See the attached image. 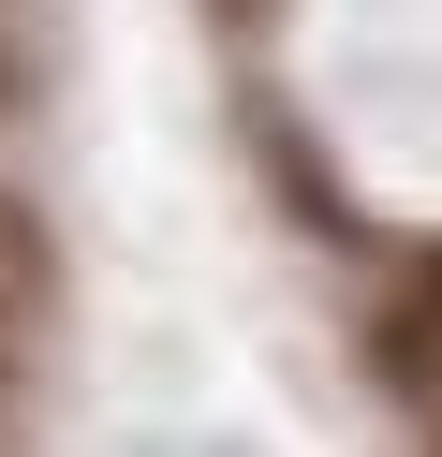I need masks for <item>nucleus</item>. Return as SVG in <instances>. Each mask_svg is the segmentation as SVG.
I'll list each match as a JSON object with an SVG mask.
<instances>
[{
  "label": "nucleus",
  "mask_w": 442,
  "mask_h": 457,
  "mask_svg": "<svg viewBox=\"0 0 442 457\" xmlns=\"http://www.w3.org/2000/svg\"><path fill=\"white\" fill-rule=\"evenodd\" d=\"M0 325H15V237H0Z\"/></svg>",
  "instance_id": "obj_1"
}]
</instances>
